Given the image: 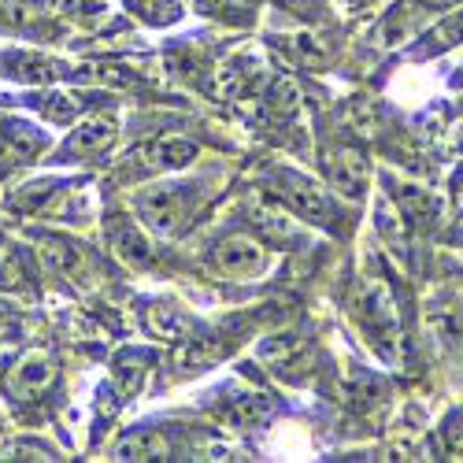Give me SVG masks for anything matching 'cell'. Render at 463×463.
<instances>
[{
	"mask_svg": "<svg viewBox=\"0 0 463 463\" xmlns=\"http://www.w3.org/2000/svg\"><path fill=\"white\" fill-rule=\"evenodd\" d=\"M193 185H175V182H160V185H148L137 193V215L148 230L156 234H178L185 226L189 204H193Z\"/></svg>",
	"mask_w": 463,
	"mask_h": 463,
	"instance_id": "1",
	"label": "cell"
},
{
	"mask_svg": "<svg viewBox=\"0 0 463 463\" xmlns=\"http://www.w3.org/2000/svg\"><path fill=\"white\" fill-rule=\"evenodd\" d=\"M275 197L300 219V222H316V226H330L334 219V204L330 197L319 189L316 178H307L300 171H279L275 175Z\"/></svg>",
	"mask_w": 463,
	"mask_h": 463,
	"instance_id": "2",
	"label": "cell"
},
{
	"mask_svg": "<svg viewBox=\"0 0 463 463\" xmlns=\"http://www.w3.org/2000/svg\"><path fill=\"white\" fill-rule=\"evenodd\" d=\"M60 378V364L52 353L45 349H30L23 353L8 374H5V390L15 397V401H42Z\"/></svg>",
	"mask_w": 463,
	"mask_h": 463,
	"instance_id": "3",
	"label": "cell"
},
{
	"mask_svg": "<svg viewBox=\"0 0 463 463\" xmlns=\"http://www.w3.org/2000/svg\"><path fill=\"white\" fill-rule=\"evenodd\" d=\"M356 316L364 319V326L382 341V349L390 353L397 341V307L393 297L385 289L382 279H364L356 289Z\"/></svg>",
	"mask_w": 463,
	"mask_h": 463,
	"instance_id": "4",
	"label": "cell"
},
{
	"mask_svg": "<svg viewBox=\"0 0 463 463\" xmlns=\"http://www.w3.org/2000/svg\"><path fill=\"white\" fill-rule=\"evenodd\" d=\"M42 256H45V263L52 267L60 279H67V282H74V286H79V282L90 286V282L97 279V260H93V252H90L82 241L67 238V234H45Z\"/></svg>",
	"mask_w": 463,
	"mask_h": 463,
	"instance_id": "5",
	"label": "cell"
},
{
	"mask_svg": "<svg viewBox=\"0 0 463 463\" xmlns=\"http://www.w3.org/2000/svg\"><path fill=\"white\" fill-rule=\"evenodd\" d=\"M212 260L230 279H256L267 267V249L249 234H230L212 249Z\"/></svg>",
	"mask_w": 463,
	"mask_h": 463,
	"instance_id": "6",
	"label": "cell"
},
{
	"mask_svg": "<svg viewBox=\"0 0 463 463\" xmlns=\"http://www.w3.org/2000/svg\"><path fill=\"white\" fill-rule=\"evenodd\" d=\"M323 167H326L330 185L341 193V197L360 201L364 193H367V185H371V167H367V160H364L360 148H349V145L330 148Z\"/></svg>",
	"mask_w": 463,
	"mask_h": 463,
	"instance_id": "7",
	"label": "cell"
},
{
	"mask_svg": "<svg viewBox=\"0 0 463 463\" xmlns=\"http://www.w3.org/2000/svg\"><path fill=\"white\" fill-rule=\"evenodd\" d=\"M0 74H8V79L26 82V86H42V82L63 79L67 67L60 60H52V56H42V52L5 49V52H0Z\"/></svg>",
	"mask_w": 463,
	"mask_h": 463,
	"instance_id": "8",
	"label": "cell"
},
{
	"mask_svg": "<svg viewBox=\"0 0 463 463\" xmlns=\"http://www.w3.org/2000/svg\"><path fill=\"white\" fill-rule=\"evenodd\" d=\"M104 234H108L111 252L119 256L123 263H130V267H148L152 260H156V252H152V241L145 238V230L137 222H130L127 215H111L104 222Z\"/></svg>",
	"mask_w": 463,
	"mask_h": 463,
	"instance_id": "9",
	"label": "cell"
},
{
	"mask_svg": "<svg viewBox=\"0 0 463 463\" xmlns=\"http://www.w3.org/2000/svg\"><path fill=\"white\" fill-rule=\"evenodd\" d=\"M115 134H119V119L108 115V111H97V115H90V119H82L79 127H74L63 152L67 156H93V152H104L115 141Z\"/></svg>",
	"mask_w": 463,
	"mask_h": 463,
	"instance_id": "10",
	"label": "cell"
},
{
	"mask_svg": "<svg viewBox=\"0 0 463 463\" xmlns=\"http://www.w3.org/2000/svg\"><path fill=\"white\" fill-rule=\"evenodd\" d=\"M175 456V445L164 430H152V427H141V430H130L127 438L115 441L111 449V459H171Z\"/></svg>",
	"mask_w": 463,
	"mask_h": 463,
	"instance_id": "11",
	"label": "cell"
},
{
	"mask_svg": "<svg viewBox=\"0 0 463 463\" xmlns=\"http://www.w3.org/2000/svg\"><path fill=\"white\" fill-rule=\"evenodd\" d=\"M42 148H45V134L33 123L5 119V115H0V156L5 160H30Z\"/></svg>",
	"mask_w": 463,
	"mask_h": 463,
	"instance_id": "12",
	"label": "cell"
},
{
	"mask_svg": "<svg viewBox=\"0 0 463 463\" xmlns=\"http://www.w3.org/2000/svg\"><path fill=\"white\" fill-rule=\"evenodd\" d=\"M189 160H197V145L193 141H156V145H141L134 152V164H141L145 171H175V167H185Z\"/></svg>",
	"mask_w": 463,
	"mask_h": 463,
	"instance_id": "13",
	"label": "cell"
},
{
	"mask_svg": "<svg viewBox=\"0 0 463 463\" xmlns=\"http://www.w3.org/2000/svg\"><path fill=\"white\" fill-rule=\"evenodd\" d=\"M0 289H8V293L33 289V263L26 249L15 241H0Z\"/></svg>",
	"mask_w": 463,
	"mask_h": 463,
	"instance_id": "14",
	"label": "cell"
},
{
	"mask_svg": "<svg viewBox=\"0 0 463 463\" xmlns=\"http://www.w3.org/2000/svg\"><path fill=\"white\" fill-rule=\"evenodd\" d=\"M393 189V201H397V208H401V215L404 219H411V222H430L434 215H438V201L430 197L427 189H419V185H408V182H390Z\"/></svg>",
	"mask_w": 463,
	"mask_h": 463,
	"instance_id": "15",
	"label": "cell"
},
{
	"mask_svg": "<svg viewBox=\"0 0 463 463\" xmlns=\"http://www.w3.org/2000/svg\"><path fill=\"white\" fill-rule=\"evenodd\" d=\"M127 12L148 26H171L185 15V0H127Z\"/></svg>",
	"mask_w": 463,
	"mask_h": 463,
	"instance_id": "16",
	"label": "cell"
},
{
	"mask_svg": "<svg viewBox=\"0 0 463 463\" xmlns=\"http://www.w3.org/2000/svg\"><path fill=\"white\" fill-rule=\"evenodd\" d=\"M226 415H230L234 427L252 430V427H263V422H267V415H271V401H267L263 393H245V397H238L234 404H230Z\"/></svg>",
	"mask_w": 463,
	"mask_h": 463,
	"instance_id": "17",
	"label": "cell"
},
{
	"mask_svg": "<svg viewBox=\"0 0 463 463\" xmlns=\"http://www.w3.org/2000/svg\"><path fill=\"white\" fill-rule=\"evenodd\" d=\"M33 104L42 108V115L52 123H71L74 111H79V104H74L67 93H42V97H33Z\"/></svg>",
	"mask_w": 463,
	"mask_h": 463,
	"instance_id": "18",
	"label": "cell"
},
{
	"mask_svg": "<svg viewBox=\"0 0 463 463\" xmlns=\"http://www.w3.org/2000/svg\"><path fill=\"white\" fill-rule=\"evenodd\" d=\"M289 49H293V56L300 60V63H307V67H323L326 63V45L319 42V37H312V33H297V37H289Z\"/></svg>",
	"mask_w": 463,
	"mask_h": 463,
	"instance_id": "19",
	"label": "cell"
},
{
	"mask_svg": "<svg viewBox=\"0 0 463 463\" xmlns=\"http://www.w3.org/2000/svg\"><path fill=\"white\" fill-rule=\"evenodd\" d=\"M49 197H52V185L49 182H33V185L19 189L15 197H8V208H15V212H37V208H45Z\"/></svg>",
	"mask_w": 463,
	"mask_h": 463,
	"instance_id": "20",
	"label": "cell"
},
{
	"mask_svg": "<svg viewBox=\"0 0 463 463\" xmlns=\"http://www.w3.org/2000/svg\"><path fill=\"white\" fill-rule=\"evenodd\" d=\"M204 15H219V19H245L252 0H197Z\"/></svg>",
	"mask_w": 463,
	"mask_h": 463,
	"instance_id": "21",
	"label": "cell"
},
{
	"mask_svg": "<svg viewBox=\"0 0 463 463\" xmlns=\"http://www.w3.org/2000/svg\"><path fill=\"white\" fill-rule=\"evenodd\" d=\"M19 337H23V316H19V307L0 300V345H12Z\"/></svg>",
	"mask_w": 463,
	"mask_h": 463,
	"instance_id": "22",
	"label": "cell"
},
{
	"mask_svg": "<svg viewBox=\"0 0 463 463\" xmlns=\"http://www.w3.org/2000/svg\"><path fill=\"white\" fill-rule=\"evenodd\" d=\"M8 456H19V459H56V452L49 445H26V441H15L8 452H0V459Z\"/></svg>",
	"mask_w": 463,
	"mask_h": 463,
	"instance_id": "23",
	"label": "cell"
},
{
	"mask_svg": "<svg viewBox=\"0 0 463 463\" xmlns=\"http://www.w3.org/2000/svg\"><path fill=\"white\" fill-rule=\"evenodd\" d=\"M434 37H438V45H434V49H445V45H456V42H459V37H463V15H456L452 23H445V26H441V30L434 33Z\"/></svg>",
	"mask_w": 463,
	"mask_h": 463,
	"instance_id": "24",
	"label": "cell"
},
{
	"mask_svg": "<svg viewBox=\"0 0 463 463\" xmlns=\"http://www.w3.org/2000/svg\"><path fill=\"white\" fill-rule=\"evenodd\" d=\"M452 204H456L459 215H463V167L452 175Z\"/></svg>",
	"mask_w": 463,
	"mask_h": 463,
	"instance_id": "25",
	"label": "cell"
},
{
	"mask_svg": "<svg viewBox=\"0 0 463 463\" xmlns=\"http://www.w3.org/2000/svg\"><path fill=\"white\" fill-rule=\"evenodd\" d=\"M452 245H456V249H459V256H463V222L456 226V234H452Z\"/></svg>",
	"mask_w": 463,
	"mask_h": 463,
	"instance_id": "26",
	"label": "cell"
},
{
	"mask_svg": "<svg viewBox=\"0 0 463 463\" xmlns=\"http://www.w3.org/2000/svg\"><path fill=\"white\" fill-rule=\"evenodd\" d=\"M422 5H430V8H441V5H452V0H422Z\"/></svg>",
	"mask_w": 463,
	"mask_h": 463,
	"instance_id": "27",
	"label": "cell"
},
{
	"mask_svg": "<svg viewBox=\"0 0 463 463\" xmlns=\"http://www.w3.org/2000/svg\"><path fill=\"white\" fill-rule=\"evenodd\" d=\"M0 427H5V419H0Z\"/></svg>",
	"mask_w": 463,
	"mask_h": 463,
	"instance_id": "28",
	"label": "cell"
}]
</instances>
